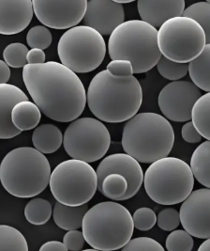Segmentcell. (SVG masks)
<instances>
[{
  "instance_id": "obj_1",
  "label": "cell",
  "mask_w": 210,
  "mask_h": 251,
  "mask_svg": "<svg viewBox=\"0 0 210 251\" xmlns=\"http://www.w3.org/2000/svg\"><path fill=\"white\" fill-rule=\"evenodd\" d=\"M23 83L41 112L59 123L79 118L86 104V92L79 76L62 63L45 61L23 67Z\"/></svg>"
},
{
  "instance_id": "obj_2",
  "label": "cell",
  "mask_w": 210,
  "mask_h": 251,
  "mask_svg": "<svg viewBox=\"0 0 210 251\" xmlns=\"http://www.w3.org/2000/svg\"><path fill=\"white\" fill-rule=\"evenodd\" d=\"M143 101L142 87L133 76H115L107 70L94 76L86 92V103L100 121L117 124L137 114Z\"/></svg>"
},
{
  "instance_id": "obj_3",
  "label": "cell",
  "mask_w": 210,
  "mask_h": 251,
  "mask_svg": "<svg viewBox=\"0 0 210 251\" xmlns=\"http://www.w3.org/2000/svg\"><path fill=\"white\" fill-rule=\"evenodd\" d=\"M121 143L125 152L139 163L151 164L169 155L175 144V132L164 116L143 112L127 121Z\"/></svg>"
},
{
  "instance_id": "obj_4",
  "label": "cell",
  "mask_w": 210,
  "mask_h": 251,
  "mask_svg": "<svg viewBox=\"0 0 210 251\" xmlns=\"http://www.w3.org/2000/svg\"><path fill=\"white\" fill-rule=\"evenodd\" d=\"M51 176L46 156L31 147H19L8 152L0 164V182L9 194L32 198L41 194Z\"/></svg>"
},
{
  "instance_id": "obj_5",
  "label": "cell",
  "mask_w": 210,
  "mask_h": 251,
  "mask_svg": "<svg viewBox=\"0 0 210 251\" xmlns=\"http://www.w3.org/2000/svg\"><path fill=\"white\" fill-rule=\"evenodd\" d=\"M81 228L85 242L102 251L122 249L131 239L134 229L129 211L115 201H104L88 209Z\"/></svg>"
},
{
  "instance_id": "obj_6",
  "label": "cell",
  "mask_w": 210,
  "mask_h": 251,
  "mask_svg": "<svg viewBox=\"0 0 210 251\" xmlns=\"http://www.w3.org/2000/svg\"><path fill=\"white\" fill-rule=\"evenodd\" d=\"M108 53L113 59L128 60L133 74L154 68L162 56L158 46V30L143 20H128L110 34Z\"/></svg>"
},
{
  "instance_id": "obj_7",
  "label": "cell",
  "mask_w": 210,
  "mask_h": 251,
  "mask_svg": "<svg viewBox=\"0 0 210 251\" xmlns=\"http://www.w3.org/2000/svg\"><path fill=\"white\" fill-rule=\"evenodd\" d=\"M143 183L153 201L161 205H174L181 203L191 193L194 177L185 161L165 156L152 162Z\"/></svg>"
},
{
  "instance_id": "obj_8",
  "label": "cell",
  "mask_w": 210,
  "mask_h": 251,
  "mask_svg": "<svg viewBox=\"0 0 210 251\" xmlns=\"http://www.w3.org/2000/svg\"><path fill=\"white\" fill-rule=\"evenodd\" d=\"M58 53L61 63L76 74L99 68L106 55L103 35L87 25L69 28L59 39Z\"/></svg>"
},
{
  "instance_id": "obj_9",
  "label": "cell",
  "mask_w": 210,
  "mask_h": 251,
  "mask_svg": "<svg viewBox=\"0 0 210 251\" xmlns=\"http://www.w3.org/2000/svg\"><path fill=\"white\" fill-rule=\"evenodd\" d=\"M49 185L54 198L70 206L87 203L97 191V173L84 161L66 160L51 172Z\"/></svg>"
},
{
  "instance_id": "obj_10",
  "label": "cell",
  "mask_w": 210,
  "mask_h": 251,
  "mask_svg": "<svg viewBox=\"0 0 210 251\" xmlns=\"http://www.w3.org/2000/svg\"><path fill=\"white\" fill-rule=\"evenodd\" d=\"M207 44L202 26L182 15L166 20L158 30V46L162 56L175 62L189 63Z\"/></svg>"
},
{
  "instance_id": "obj_11",
  "label": "cell",
  "mask_w": 210,
  "mask_h": 251,
  "mask_svg": "<svg viewBox=\"0 0 210 251\" xmlns=\"http://www.w3.org/2000/svg\"><path fill=\"white\" fill-rule=\"evenodd\" d=\"M62 144L71 158L93 163L102 159L108 151L111 136L100 120L77 118L67 127Z\"/></svg>"
},
{
  "instance_id": "obj_12",
  "label": "cell",
  "mask_w": 210,
  "mask_h": 251,
  "mask_svg": "<svg viewBox=\"0 0 210 251\" xmlns=\"http://www.w3.org/2000/svg\"><path fill=\"white\" fill-rule=\"evenodd\" d=\"M201 95V90L192 82L176 80L161 91L158 103L167 120L185 123L190 121L191 108Z\"/></svg>"
},
{
  "instance_id": "obj_13",
  "label": "cell",
  "mask_w": 210,
  "mask_h": 251,
  "mask_svg": "<svg viewBox=\"0 0 210 251\" xmlns=\"http://www.w3.org/2000/svg\"><path fill=\"white\" fill-rule=\"evenodd\" d=\"M87 0H32L38 20L47 27L69 29L84 18Z\"/></svg>"
},
{
  "instance_id": "obj_14",
  "label": "cell",
  "mask_w": 210,
  "mask_h": 251,
  "mask_svg": "<svg viewBox=\"0 0 210 251\" xmlns=\"http://www.w3.org/2000/svg\"><path fill=\"white\" fill-rule=\"evenodd\" d=\"M179 220L184 229L191 236L207 239L210 237V190L201 188L182 201Z\"/></svg>"
},
{
  "instance_id": "obj_15",
  "label": "cell",
  "mask_w": 210,
  "mask_h": 251,
  "mask_svg": "<svg viewBox=\"0 0 210 251\" xmlns=\"http://www.w3.org/2000/svg\"><path fill=\"white\" fill-rule=\"evenodd\" d=\"M96 173L97 188L105 176L110 173H118L126 178L128 189L121 201H127L137 194L144 181V172L140 163L128 153H114L105 157L98 166Z\"/></svg>"
},
{
  "instance_id": "obj_16",
  "label": "cell",
  "mask_w": 210,
  "mask_h": 251,
  "mask_svg": "<svg viewBox=\"0 0 210 251\" xmlns=\"http://www.w3.org/2000/svg\"><path fill=\"white\" fill-rule=\"evenodd\" d=\"M83 20L84 25L107 36L124 22V8L113 0H88Z\"/></svg>"
},
{
  "instance_id": "obj_17",
  "label": "cell",
  "mask_w": 210,
  "mask_h": 251,
  "mask_svg": "<svg viewBox=\"0 0 210 251\" xmlns=\"http://www.w3.org/2000/svg\"><path fill=\"white\" fill-rule=\"evenodd\" d=\"M33 15L32 0H0V34L22 32Z\"/></svg>"
},
{
  "instance_id": "obj_18",
  "label": "cell",
  "mask_w": 210,
  "mask_h": 251,
  "mask_svg": "<svg viewBox=\"0 0 210 251\" xmlns=\"http://www.w3.org/2000/svg\"><path fill=\"white\" fill-rule=\"evenodd\" d=\"M137 8L141 20L157 28L166 20L182 15L185 0H138Z\"/></svg>"
},
{
  "instance_id": "obj_19",
  "label": "cell",
  "mask_w": 210,
  "mask_h": 251,
  "mask_svg": "<svg viewBox=\"0 0 210 251\" xmlns=\"http://www.w3.org/2000/svg\"><path fill=\"white\" fill-rule=\"evenodd\" d=\"M27 100V95L20 88L8 83L0 84V139L13 138L22 133L12 124V111L16 103Z\"/></svg>"
},
{
  "instance_id": "obj_20",
  "label": "cell",
  "mask_w": 210,
  "mask_h": 251,
  "mask_svg": "<svg viewBox=\"0 0 210 251\" xmlns=\"http://www.w3.org/2000/svg\"><path fill=\"white\" fill-rule=\"evenodd\" d=\"M32 143L36 150L43 154L56 152L63 143V135L54 125H42L36 127L32 135Z\"/></svg>"
},
{
  "instance_id": "obj_21",
  "label": "cell",
  "mask_w": 210,
  "mask_h": 251,
  "mask_svg": "<svg viewBox=\"0 0 210 251\" xmlns=\"http://www.w3.org/2000/svg\"><path fill=\"white\" fill-rule=\"evenodd\" d=\"M88 210L87 203L70 206L57 202L52 212L54 221L59 228L65 230L78 229L82 227L83 218Z\"/></svg>"
},
{
  "instance_id": "obj_22",
  "label": "cell",
  "mask_w": 210,
  "mask_h": 251,
  "mask_svg": "<svg viewBox=\"0 0 210 251\" xmlns=\"http://www.w3.org/2000/svg\"><path fill=\"white\" fill-rule=\"evenodd\" d=\"M188 72L192 83L201 91H210V45L207 44L197 57L189 63Z\"/></svg>"
},
{
  "instance_id": "obj_23",
  "label": "cell",
  "mask_w": 210,
  "mask_h": 251,
  "mask_svg": "<svg viewBox=\"0 0 210 251\" xmlns=\"http://www.w3.org/2000/svg\"><path fill=\"white\" fill-rule=\"evenodd\" d=\"M42 119V112L35 103L21 101L16 103L12 111V122L21 132L36 128Z\"/></svg>"
},
{
  "instance_id": "obj_24",
  "label": "cell",
  "mask_w": 210,
  "mask_h": 251,
  "mask_svg": "<svg viewBox=\"0 0 210 251\" xmlns=\"http://www.w3.org/2000/svg\"><path fill=\"white\" fill-rule=\"evenodd\" d=\"M190 171L196 181L205 187L210 186V141L201 143L194 150L190 159Z\"/></svg>"
},
{
  "instance_id": "obj_25",
  "label": "cell",
  "mask_w": 210,
  "mask_h": 251,
  "mask_svg": "<svg viewBox=\"0 0 210 251\" xmlns=\"http://www.w3.org/2000/svg\"><path fill=\"white\" fill-rule=\"evenodd\" d=\"M190 121L201 137L210 138V94L207 92L201 95L191 108Z\"/></svg>"
},
{
  "instance_id": "obj_26",
  "label": "cell",
  "mask_w": 210,
  "mask_h": 251,
  "mask_svg": "<svg viewBox=\"0 0 210 251\" xmlns=\"http://www.w3.org/2000/svg\"><path fill=\"white\" fill-rule=\"evenodd\" d=\"M53 208L51 203L41 198L32 199L24 208V217L26 220L36 226L44 225L51 218Z\"/></svg>"
},
{
  "instance_id": "obj_27",
  "label": "cell",
  "mask_w": 210,
  "mask_h": 251,
  "mask_svg": "<svg viewBox=\"0 0 210 251\" xmlns=\"http://www.w3.org/2000/svg\"><path fill=\"white\" fill-rule=\"evenodd\" d=\"M97 189L106 198L118 201L126 193L128 182L124 176L118 173H110L105 176Z\"/></svg>"
},
{
  "instance_id": "obj_28",
  "label": "cell",
  "mask_w": 210,
  "mask_h": 251,
  "mask_svg": "<svg viewBox=\"0 0 210 251\" xmlns=\"http://www.w3.org/2000/svg\"><path fill=\"white\" fill-rule=\"evenodd\" d=\"M23 233L9 225H0V251H27Z\"/></svg>"
},
{
  "instance_id": "obj_29",
  "label": "cell",
  "mask_w": 210,
  "mask_h": 251,
  "mask_svg": "<svg viewBox=\"0 0 210 251\" xmlns=\"http://www.w3.org/2000/svg\"><path fill=\"white\" fill-rule=\"evenodd\" d=\"M182 16L189 17L202 26L207 37V43H210V4L203 1L194 3L188 8H185L182 12Z\"/></svg>"
},
{
  "instance_id": "obj_30",
  "label": "cell",
  "mask_w": 210,
  "mask_h": 251,
  "mask_svg": "<svg viewBox=\"0 0 210 251\" xmlns=\"http://www.w3.org/2000/svg\"><path fill=\"white\" fill-rule=\"evenodd\" d=\"M156 66L163 77L171 81L180 80L186 76L189 68L188 63L175 62L164 56H161L159 58Z\"/></svg>"
},
{
  "instance_id": "obj_31",
  "label": "cell",
  "mask_w": 210,
  "mask_h": 251,
  "mask_svg": "<svg viewBox=\"0 0 210 251\" xmlns=\"http://www.w3.org/2000/svg\"><path fill=\"white\" fill-rule=\"evenodd\" d=\"M28 49L21 43H13L4 49L3 57L4 61L9 67L23 68L26 62V55Z\"/></svg>"
},
{
  "instance_id": "obj_32",
  "label": "cell",
  "mask_w": 210,
  "mask_h": 251,
  "mask_svg": "<svg viewBox=\"0 0 210 251\" xmlns=\"http://www.w3.org/2000/svg\"><path fill=\"white\" fill-rule=\"evenodd\" d=\"M165 248L169 251H192V236L185 229H174L166 238Z\"/></svg>"
},
{
  "instance_id": "obj_33",
  "label": "cell",
  "mask_w": 210,
  "mask_h": 251,
  "mask_svg": "<svg viewBox=\"0 0 210 251\" xmlns=\"http://www.w3.org/2000/svg\"><path fill=\"white\" fill-rule=\"evenodd\" d=\"M27 45L31 48H39L44 50L52 44L51 31L44 25H36L27 32Z\"/></svg>"
},
{
  "instance_id": "obj_34",
  "label": "cell",
  "mask_w": 210,
  "mask_h": 251,
  "mask_svg": "<svg viewBox=\"0 0 210 251\" xmlns=\"http://www.w3.org/2000/svg\"><path fill=\"white\" fill-rule=\"evenodd\" d=\"M133 227L142 231L151 229L157 221V216L155 212L147 207H142L137 209L131 216Z\"/></svg>"
},
{
  "instance_id": "obj_35",
  "label": "cell",
  "mask_w": 210,
  "mask_h": 251,
  "mask_svg": "<svg viewBox=\"0 0 210 251\" xmlns=\"http://www.w3.org/2000/svg\"><path fill=\"white\" fill-rule=\"evenodd\" d=\"M123 251H164L165 249L156 240L149 237L130 239L121 249Z\"/></svg>"
},
{
  "instance_id": "obj_36",
  "label": "cell",
  "mask_w": 210,
  "mask_h": 251,
  "mask_svg": "<svg viewBox=\"0 0 210 251\" xmlns=\"http://www.w3.org/2000/svg\"><path fill=\"white\" fill-rule=\"evenodd\" d=\"M159 228L165 231H172L177 228L180 224L179 213L173 208L164 209L157 216V221Z\"/></svg>"
},
{
  "instance_id": "obj_37",
  "label": "cell",
  "mask_w": 210,
  "mask_h": 251,
  "mask_svg": "<svg viewBox=\"0 0 210 251\" xmlns=\"http://www.w3.org/2000/svg\"><path fill=\"white\" fill-rule=\"evenodd\" d=\"M84 237L82 231L78 229H70L64 235L63 244L67 248L68 251H82L84 245Z\"/></svg>"
},
{
  "instance_id": "obj_38",
  "label": "cell",
  "mask_w": 210,
  "mask_h": 251,
  "mask_svg": "<svg viewBox=\"0 0 210 251\" xmlns=\"http://www.w3.org/2000/svg\"><path fill=\"white\" fill-rule=\"evenodd\" d=\"M106 70L115 76H129L133 75L131 63L124 59H113L108 63Z\"/></svg>"
},
{
  "instance_id": "obj_39",
  "label": "cell",
  "mask_w": 210,
  "mask_h": 251,
  "mask_svg": "<svg viewBox=\"0 0 210 251\" xmlns=\"http://www.w3.org/2000/svg\"><path fill=\"white\" fill-rule=\"evenodd\" d=\"M181 135L185 141L189 143H198L202 137L191 122H187L181 129Z\"/></svg>"
},
{
  "instance_id": "obj_40",
  "label": "cell",
  "mask_w": 210,
  "mask_h": 251,
  "mask_svg": "<svg viewBox=\"0 0 210 251\" xmlns=\"http://www.w3.org/2000/svg\"><path fill=\"white\" fill-rule=\"evenodd\" d=\"M46 61V56L43 50L39 48H31L28 50L26 55L27 64H40L44 63Z\"/></svg>"
},
{
  "instance_id": "obj_41",
  "label": "cell",
  "mask_w": 210,
  "mask_h": 251,
  "mask_svg": "<svg viewBox=\"0 0 210 251\" xmlns=\"http://www.w3.org/2000/svg\"><path fill=\"white\" fill-rule=\"evenodd\" d=\"M41 251H67L65 245L59 241H49L43 244L41 249Z\"/></svg>"
},
{
  "instance_id": "obj_42",
  "label": "cell",
  "mask_w": 210,
  "mask_h": 251,
  "mask_svg": "<svg viewBox=\"0 0 210 251\" xmlns=\"http://www.w3.org/2000/svg\"><path fill=\"white\" fill-rule=\"evenodd\" d=\"M11 78V69L7 63L0 59V84L8 83Z\"/></svg>"
},
{
  "instance_id": "obj_43",
  "label": "cell",
  "mask_w": 210,
  "mask_h": 251,
  "mask_svg": "<svg viewBox=\"0 0 210 251\" xmlns=\"http://www.w3.org/2000/svg\"><path fill=\"white\" fill-rule=\"evenodd\" d=\"M199 251H210V239L207 238L206 241L199 247Z\"/></svg>"
},
{
  "instance_id": "obj_44",
  "label": "cell",
  "mask_w": 210,
  "mask_h": 251,
  "mask_svg": "<svg viewBox=\"0 0 210 251\" xmlns=\"http://www.w3.org/2000/svg\"><path fill=\"white\" fill-rule=\"evenodd\" d=\"M113 1H116L117 3L123 4V3H130V2H133V1H135V0H113Z\"/></svg>"
},
{
  "instance_id": "obj_45",
  "label": "cell",
  "mask_w": 210,
  "mask_h": 251,
  "mask_svg": "<svg viewBox=\"0 0 210 251\" xmlns=\"http://www.w3.org/2000/svg\"><path fill=\"white\" fill-rule=\"evenodd\" d=\"M85 251H96V250H95V249H93V248H92V249H91V250H85Z\"/></svg>"
},
{
  "instance_id": "obj_46",
  "label": "cell",
  "mask_w": 210,
  "mask_h": 251,
  "mask_svg": "<svg viewBox=\"0 0 210 251\" xmlns=\"http://www.w3.org/2000/svg\"><path fill=\"white\" fill-rule=\"evenodd\" d=\"M210 0H206V2H209V3H210Z\"/></svg>"
}]
</instances>
